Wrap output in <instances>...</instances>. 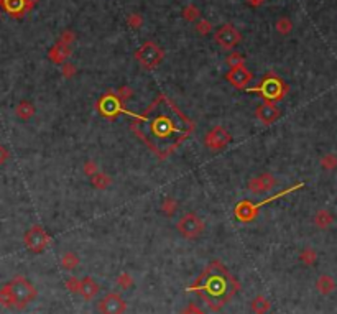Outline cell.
I'll use <instances>...</instances> for the list:
<instances>
[{
	"label": "cell",
	"mask_w": 337,
	"mask_h": 314,
	"mask_svg": "<svg viewBox=\"0 0 337 314\" xmlns=\"http://www.w3.org/2000/svg\"><path fill=\"white\" fill-rule=\"evenodd\" d=\"M214 41L222 49H234L237 45L242 43V33L232 23H226L221 28H217V31L214 33Z\"/></svg>",
	"instance_id": "obj_9"
},
{
	"label": "cell",
	"mask_w": 337,
	"mask_h": 314,
	"mask_svg": "<svg viewBox=\"0 0 337 314\" xmlns=\"http://www.w3.org/2000/svg\"><path fill=\"white\" fill-rule=\"evenodd\" d=\"M226 62H227V66H230V68H240V66H245V56L240 54V53H237V51H234V53H230V54L227 56Z\"/></svg>",
	"instance_id": "obj_29"
},
{
	"label": "cell",
	"mask_w": 337,
	"mask_h": 314,
	"mask_svg": "<svg viewBox=\"0 0 337 314\" xmlns=\"http://www.w3.org/2000/svg\"><path fill=\"white\" fill-rule=\"evenodd\" d=\"M15 114L18 118H22V120H28V118H32L35 115V105L30 102V100H22L15 107Z\"/></svg>",
	"instance_id": "obj_21"
},
{
	"label": "cell",
	"mask_w": 337,
	"mask_h": 314,
	"mask_svg": "<svg viewBox=\"0 0 337 314\" xmlns=\"http://www.w3.org/2000/svg\"><path fill=\"white\" fill-rule=\"evenodd\" d=\"M176 229L184 238L192 240V238H197L204 232V221L194 212H186L178 221Z\"/></svg>",
	"instance_id": "obj_8"
},
{
	"label": "cell",
	"mask_w": 337,
	"mask_h": 314,
	"mask_svg": "<svg viewBox=\"0 0 337 314\" xmlns=\"http://www.w3.org/2000/svg\"><path fill=\"white\" fill-rule=\"evenodd\" d=\"M247 92H253V94H258V96L263 99V100H268V102H280V100H283L286 97V94L290 92V86L285 83V79H282L278 76V74L275 73H266L263 78L258 81L257 86L250 87V89H245Z\"/></svg>",
	"instance_id": "obj_3"
},
{
	"label": "cell",
	"mask_w": 337,
	"mask_h": 314,
	"mask_svg": "<svg viewBox=\"0 0 337 314\" xmlns=\"http://www.w3.org/2000/svg\"><path fill=\"white\" fill-rule=\"evenodd\" d=\"M196 125L165 92L152 100L145 112L137 114L130 130L145 147L165 161L192 135Z\"/></svg>",
	"instance_id": "obj_1"
},
{
	"label": "cell",
	"mask_w": 337,
	"mask_h": 314,
	"mask_svg": "<svg viewBox=\"0 0 337 314\" xmlns=\"http://www.w3.org/2000/svg\"><path fill=\"white\" fill-rule=\"evenodd\" d=\"M96 109L99 110V114L107 118V120H115V118L122 114H128L132 117L137 115L133 112H128L125 109V102H122L120 97H118L114 91L105 92L104 96L96 102Z\"/></svg>",
	"instance_id": "obj_5"
},
{
	"label": "cell",
	"mask_w": 337,
	"mask_h": 314,
	"mask_svg": "<svg viewBox=\"0 0 337 314\" xmlns=\"http://www.w3.org/2000/svg\"><path fill=\"white\" fill-rule=\"evenodd\" d=\"M135 59L139 61V65L145 69H155L160 66V62L165 59V49L155 41L148 40L135 51Z\"/></svg>",
	"instance_id": "obj_6"
},
{
	"label": "cell",
	"mask_w": 337,
	"mask_h": 314,
	"mask_svg": "<svg viewBox=\"0 0 337 314\" xmlns=\"http://www.w3.org/2000/svg\"><path fill=\"white\" fill-rule=\"evenodd\" d=\"M275 28H277V31L280 35L286 36L293 31V22L290 20L288 17H282V18H278L277 23H275Z\"/></svg>",
	"instance_id": "obj_24"
},
{
	"label": "cell",
	"mask_w": 337,
	"mask_h": 314,
	"mask_svg": "<svg viewBox=\"0 0 337 314\" xmlns=\"http://www.w3.org/2000/svg\"><path fill=\"white\" fill-rule=\"evenodd\" d=\"M115 94L118 97H120L122 102L127 104V100L132 99V96H133V89H132V87H128V86H122V87H118Z\"/></svg>",
	"instance_id": "obj_33"
},
{
	"label": "cell",
	"mask_w": 337,
	"mask_h": 314,
	"mask_svg": "<svg viewBox=\"0 0 337 314\" xmlns=\"http://www.w3.org/2000/svg\"><path fill=\"white\" fill-rule=\"evenodd\" d=\"M321 168L326 169V171H334L337 168V155L334 153H327L321 158Z\"/></svg>",
	"instance_id": "obj_28"
},
{
	"label": "cell",
	"mask_w": 337,
	"mask_h": 314,
	"mask_svg": "<svg viewBox=\"0 0 337 314\" xmlns=\"http://www.w3.org/2000/svg\"><path fill=\"white\" fill-rule=\"evenodd\" d=\"M301 187H304L303 183H296L295 186L288 187V190H283V191H280L278 194H275V196H270V198L263 199L261 203H252V201L243 199V201H240V203L235 206L234 214H235V217L239 219L240 222H252V221L257 219L258 212L261 209V206L270 204V203H273V201H277V199L283 198V196H288L290 193H295L298 190H301Z\"/></svg>",
	"instance_id": "obj_4"
},
{
	"label": "cell",
	"mask_w": 337,
	"mask_h": 314,
	"mask_svg": "<svg viewBox=\"0 0 337 314\" xmlns=\"http://www.w3.org/2000/svg\"><path fill=\"white\" fill-rule=\"evenodd\" d=\"M117 283L120 285V286L123 288V290H127V288L132 286L133 281H132V276H130L128 273H122V275L117 278Z\"/></svg>",
	"instance_id": "obj_38"
},
{
	"label": "cell",
	"mask_w": 337,
	"mask_h": 314,
	"mask_svg": "<svg viewBox=\"0 0 337 314\" xmlns=\"http://www.w3.org/2000/svg\"><path fill=\"white\" fill-rule=\"evenodd\" d=\"M299 260H301L306 267H311V265H314V262L317 260V254L313 248H304L301 255H299Z\"/></svg>",
	"instance_id": "obj_30"
},
{
	"label": "cell",
	"mask_w": 337,
	"mask_h": 314,
	"mask_svg": "<svg viewBox=\"0 0 337 314\" xmlns=\"http://www.w3.org/2000/svg\"><path fill=\"white\" fill-rule=\"evenodd\" d=\"M255 117L258 118L260 123L263 125H272L282 117V110H280L275 102H268V100H263L257 109H255Z\"/></svg>",
	"instance_id": "obj_15"
},
{
	"label": "cell",
	"mask_w": 337,
	"mask_h": 314,
	"mask_svg": "<svg viewBox=\"0 0 337 314\" xmlns=\"http://www.w3.org/2000/svg\"><path fill=\"white\" fill-rule=\"evenodd\" d=\"M181 314H206V312H204L199 306H196V304H192V303H191V304H189L188 307H186V309H184L183 312H181Z\"/></svg>",
	"instance_id": "obj_39"
},
{
	"label": "cell",
	"mask_w": 337,
	"mask_h": 314,
	"mask_svg": "<svg viewBox=\"0 0 337 314\" xmlns=\"http://www.w3.org/2000/svg\"><path fill=\"white\" fill-rule=\"evenodd\" d=\"M240 290V283L222 262L214 260L203 270L188 291L199 294L212 311H219Z\"/></svg>",
	"instance_id": "obj_2"
},
{
	"label": "cell",
	"mask_w": 337,
	"mask_h": 314,
	"mask_svg": "<svg viewBox=\"0 0 337 314\" xmlns=\"http://www.w3.org/2000/svg\"><path fill=\"white\" fill-rule=\"evenodd\" d=\"M230 142H232V135H230L229 130L226 127H222V125L212 127L204 137V145L211 150H222L226 148Z\"/></svg>",
	"instance_id": "obj_11"
},
{
	"label": "cell",
	"mask_w": 337,
	"mask_h": 314,
	"mask_svg": "<svg viewBox=\"0 0 337 314\" xmlns=\"http://www.w3.org/2000/svg\"><path fill=\"white\" fill-rule=\"evenodd\" d=\"M127 25H128L130 28L139 30L142 25H143V17L140 14H130L127 17Z\"/></svg>",
	"instance_id": "obj_31"
},
{
	"label": "cell",
	"mask_w": 337,
	"mask_h": 314,
	"mask_svg": "<svg viewBox=\"0 0 337 314\" xmlns=\"http://www.w3.org/2000/svg\"><path fill=\"white\" fill-rule=\"evenodd\" d=\"M66 286H68V290H70L71 293H79V290H81V280H78L76 276H71V278L66 281Z\"/></svg>",
	"instance_id": "obj_37"
},
{
	"label": "cell",
	"mask_w": 337,
	"mask_h": 314,
	"mask_svg": "<svg viewBox=\"0 0 337 314\" xmlns=\"http://www.w3.org/2000/svg\"><path fill=\"white\" fill-rule=\"evenodd\" d=\"M245 2L250 5V7H260V5L265 2V0H245Z\"/></svg>",
	"instance_id": "obj_41"
},
{
	"label": "cell",
	"mask_w": 337,
	"mask_h": 314,
	"mask_svg": "<svg viewBox=\"0 0 337 314\" xmlns=\"http://www.w3.org/2000/svg\"><path fill=\"white\" fill-rule=\"evenodd\" d=\"M78 265H79V257L73 252H66L63 259H61V267L64 270H74Z\"/></svg>",
	"instance_id": "obj_25"
},
{
	"label": "cell",
	"mask_w": 337,
	"mask_h": 314,
	"mask_svg": "<svg viewBox=\"0 0 337 314\" xmlns=\"http://www.w3.org/2000/svg\"><path fill=\"white\" fill-rule=\"evenodd\" d=\"M250 307H252V311H253L255 314H266L268 311H270L272 303H270V301H268L265 296H261V294H258L257 298H253V299H252Z\"/></svg>",
	"instance_id": "obj_22"
},
{
	"label": "cell",
	"mask_w": 337,
	"mask_h": 314,
	"mask_svg": "<svg viewBox=\"0 0 337 314\" xmlns=\"http://www.w3.org/2000/svg\"><path fill=\"white\" fill-rule=\"evenodd\" d=\"M127 309V303L118 293H109L107 296L101 299L99 311L101 314H123Z\"/></svg>",
	"instance_id": "obj_13"
},
{
	"label": "cell",
	"mask_w": 337,
	"mask_h": 314,
	"mask_svg": "<svg viewBox=\"0 0 337 314\" xmlns=\"http://www.w3.org/2000/svg\"><path fill=\"white\" fill-rule=\"evenodd\" d=\"M0 15H2V14H0Z\"/></svg>",
	"instance_id": "obj_43"
},
{
	"label": "cell",
	"mask_w": 337,
	"mask_h": 314,
	"mask_svg": "<svg viewBox=\"0 0 337 314\" xmlns=\"http://www.w3.org/2000/svg\"><path fill=\"white\" fill-rule=\"evenodd\" d=\"M61 74H63L66 79H73L78 74V69L74 65H71V62H64V65L61 66Z\"/></svg>",
	"instance_id": "obj_34"
},
{
	"label": "cell",
	"mask_w": 337,
	"mask_h": 314,
	"mask_svg": "<svg viewBox=\"0 0 337 314\" xmlns=\"http://www.w3.org/2000/svg\"><path fill=\"white\" fill-rule=\"evenodd\" d=\"M161 211H163L165 216L171 217L178 211V201L174 198H165V201L161 203Z\"/></svg>",
	"instance_id": "obj_27"
},
{
	"label": "cell",
	"mask_w": 337,
	"mask_h": 314,
	"mask_svg": "<svg viewBox=\"0 0 337 314\" xmlns=\"http://www.w3.org/2000/svg\"><path fill=\"white\" fill-rule=\"evenodd\" d=\"M74 40H76V33H74L73 30H64L63 33H61L58 41H61V43H64V45H70L71 46L73 43H74Z\"/></svg>",
	"instance_id": "obj_35"
},
{
	"label": "cell",
	"mask_w": 337,
	"mask_h": 314,
	"mask_svg": "<svg viewBox=\"0 0 337 314\" xmlns=\"http://www.w3.org/2000/svg\"><path fill=\"white\" fill-rule=\"evenodd\" d=\"M0 9L7 12L12 18H17V20L23 18L30 12L27 0H0Z\"/></svg>",
	"instance_id": "obj_16"
},
{
	"label": "cell",
	"mask_w": 337,
	"mask_h": 314,
	"mask_svg": "<svg viewBox=\"0 0 337 314\" xmlns=\"http://www.w3.org/2000/svg\"><path fill=\"white\" fill-rule=\"evenodd\" d=\"M70 56H71V46L64 45V43H61V41L56 43V45L49 49V53H48L49 61L56 62V65H64Z\"/></svg>",
	"instance_id": "obj_17"
},
{
	"label": "cell",
	"mask_w": 337,
	"mask_h": 314,
	"mask_svg": "<svg viewBox=\"0 0 337 314\" xmlns=\"http://www.w3.org/2000/svg\"><path fill=\"white\" fill-rule=\"evenodd\" d=\"M91 183L96 190H107V187L112 184V178L107 173L104 171H97L94 176H91Z\"/></svg>",
	"instance_id": "obj_23"
},
{
	"label": "cell",
	"mask_w": 337,
	"mask_h": 314,
	"mask_svg": "<svg viewBox=\"0 0 337 314\" xmlns=\"http://www.w3.org/2000/svg\"><path fill=\"white\" fill-rule=\"evenodd\" d=\"M316 288L321 294H330L335 290V281L332 276L329 275H321L316 281Z\"/></svg>",
	"instance_id": "obj_20"
},
{
	"label": "cell",
	"mask_w": 337,
	"mask_h": 314,
	"mask_svg": "<svg viewBox=\"0 0 337 314\" xmlns=\"http://www.w3.org/2000/svg\"><path fill=\"white\" fill-rule=\"evenodd\" d=\"M9 286L12 291V298H14V306L17 307H23L36 296L35 286L28 280H25L23 276H17Z\"/></svg>",
	"instance_id": "obj_7"
},
{
	"label": "cell",
	"mask_w": 337,
	"mask_h": 314,
	"mask_svg": "<svg viewBox=\"0 0 337 314\" xmlns=\"http://www.w3.org/2000/svg\"><path fill=\"white\" fill-rule=\"evenodd\" d=\"M313 222L316 224V227L317 229H327L330 224L334 222V216L330 214V212L327 211V209H319L314 214V219H313Z\"/></svg>",
	"instance_id": "obj_19"
},
{
	"label": "cell",
	"mask_w": 337,
	"mask_h": 314,
	"mask_svg": "<svg viewBox=\"0 0 337 314\" xmlns=\"http://www.w3.org/2000/svg\"><path fill=\"white\" fill-rule=\"evenodd\" d=\"M23 240H25V245L32 250V252L40 254L49 245L51 237H49V234L41 227V225H33V227L25 234Z\"/></svg>",
	"instance_id": "obj_10"
},
{
	"label": "cell",
	"mask_w": 337,
	"mask_h": 314,
	"mask_svg": "<svg viewBox=\"0 0 337 314\" xmlns=\"http://www.w3.org/2000/svg\"><path fill=\"white\" fill-rule=\"evenodd\" d=\"M40 0H27V4H28V9H30V12H32L33 9H35V5L38 4Z\"/></svg>",
	"instance_id": "obj_42"
},
{
	"label": "cell",
	"mask_w": 337,
	"mask_h": 314,
	"mask_svg": "<svg viewBox=\"0 0 337 314\" xmlns=\"http://www.w3.org/2000/svg\"><path fill=\"white\" fill-rule=\"evenodd\" d=\"M99 291H101V288L96 283L94 280L91 278V276H84L83 280H81V290H79V294L83 296L86 301H91L94 299Z\"/></svg>",
	"instance_id": "obj_18"
},
{
	"label": "cell",
	"mask_w": 337,
	"mask_h": 314,
	"mask_svg": "<svg viewBox=\"0 0 337 314\" xmlns=\"http://www.w3.org/2000/svg\"><path fill=\"white\" fill-rule=\"evenodd\" d=\"M7 160H9V152H7V148H4L2 145H0V166H2Z\"/></svg>",
	"instance_id": "obj_40"
},
{
	"label": "cell",
	"mask_w": 337,
	"mask_h": 314,
	"mask_svg": "<svg viewBox=\"0 0 337 314\" xmlns=\"http://www.w3.org/2000/svg\"><path fill=\"white\" fill-rule=\"evenodd\" d=\"M277 186V179L272 173H261L258 176L252 178L247 183V190L253 194H265L268 191H272L273 187Z\"/></svg>",
	"instance_id": "obj_14"
},
{
	"label": "cell",
	"mask_w": 337,
	"mask_h": 314,
	"mask_svg": "<svg viewBox=\"0 0 337 314\" xmlns=\"http://www.w3.org/2000/svg\"><path fill=\"white\" fill-rule=\"evenodd\" d=\"M226 79L230 86H234L235 89H240V91H245L248 84H250V81L253 79V73L248 71L245 66H240V68H230L229 71L226 73Z\"/></svg>",
	"instance_id": "obj_12"
},
{
	"label": "cell",
	"mask_w": 337,
	"mask_h": 314,
	"mask_svg": "<svg viewBox=\"0 0 337 314\" xmlns=\"http://www.w3.org/2000/svg\"><path fill=\"white\" fill-rule=\"evenodd\" d=\"M211 30H212V23L209 20H204V18H203V20H199L196 23V31H197L199 35H203V36L209 35Z\"/></svg>",
	"instance_id": "obj_32"
},
{
	"label": "cell",
	"mask_w": 337,
	"mask_h": 314,
	"mask_svg": "<svg viewBox=\"0 0 337 314\" xmlns=\"http://www.w3.org/2000/svg\"><path fill=\"white\" fill-rule=\"evenodd\" d=\"M181 15H183L184 20L188 22H196L199 17H201V10H199L196 5H186V7L183 9V12H181Z\"/></svg>",
	"instance_id": "obj_26"
},
{
	"label": "cell",
	"mask_w": 337,
	"mask_h": 314,
	"mask_svg": "<svg viewBox=\"0 0 337 314\" xmlns=\"http://www.w3.org/2000/svg\"><path fill=\"white\" fill-rule=\"evenodd\" d=\"M97 171H99V168H97V163L94 160H89L84 163V173L87 176H94Z\"/></svg>",
	"instance_id": "obj_36"
}]
</instances>
